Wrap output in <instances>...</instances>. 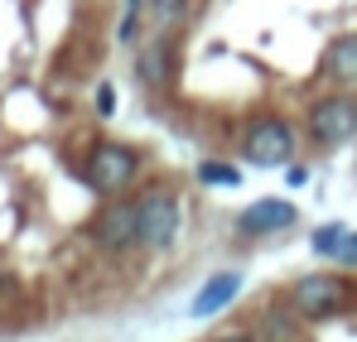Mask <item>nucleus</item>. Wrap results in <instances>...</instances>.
<instances>
[{
    "mask_svg": "<svg viewBox=\"0 0 357 342\" xmlns=\"http://www.w3.org/2000/svg\"><path fill=\"white\" fill-rule=\"evenodd\" d=\"M237 294H241V270H222V275H213L208 285L198 289V299H193V318H213V313H222Z\"/></svg>",
    "mask_w": 357,
    "mask_h": 342,
    "instance_id": "nucleus-8",
    "label": "nucleus"
},
{
    "mask_svg": "<svg viewBox=\"0 0 357 342\" xmlns=\"http://www.w3.org/2000/svg\"><path fill=\"white\" fill-rule=\"evenodd\" d=\"M343 236H348V227H343V222H328V227H319L314 236H309V251H314V256H338Z\"/></svg>",
    "mask_w": 357,
    "mask_h": 342,
    "instance_id": "nucleus-12",
    "label": "nucleus"
},
{
    "mask_svg": "<svg viewBox=\"0 0 357 342\" xmlns=\"http://www.w3.org/2000/svg\"><path fill=\"white\" fill-rule=\"evenodd\" d=\"M198 178H203V183H227V188H241V169H232V164H218V160L198 164Z\"/></svg>",
    "mask_w": 357,
    "mask_h": 342,
    "instance_id": "nucleus-13",
    "label": "nucleus"
},
{
    "mask_svg": "<svg viewBox=\"0 0 357 342\" xmlns=\"http://www.w3.org/2000/svg\"><path fill=\"white\" fill-rule=\"evenodd\" d=\"M213 342H256L251 333H222V338H213Z\"/></svg>",
    "mask_w": 357,
    "mask_h": 342,
    "instance_id": "nucleus-17",
    "label": "nucleus"
},
{
    "mask_svg": "<svg viewBox=\"0 0 357 342\" xmlns=\"http://www.w3.org/2000/svg\"><path fill=\"white\" fill-rule=\"evenodd\" d=\"M295 222H299L295 203H285V198H256L251 208H241L237 231L241 236H275V231L295 227Z\"/></svg>",
    "mask_w": 357,
    "mask_h": 342,
    "instance_id": "nucleus-7",
    "label": "nucleus"
},
{
    "mask_svg": "<svg viewBox=\"0 0 357 342\" xmlns=\"http://www.w3.org/2000/svg\"><path fill=\"white\" fill-rule=\"evenodd\" d=\"M333 261H343V265H357V236H343V246H338V256Z\"/></svg>",
    "mask_w": 357,
    "mask_h": 342,
    "instance_id": "nucleus-15",
    "label": "nucleus"
},
{
    "mask_svg": "<svg viewBox=\"0 0 357 342\" xmlns=\"http://www.w3.org/2000/svg\"><path fill=\"white\" fill-rule=\"evenodd\" d=\"M246 160L251 164H290L295 160V130L285 125V121H275V116H261V121H251V130H246Z\"/></svg>",
    "mask_w": 357,
    "mask_h": 342,
    "instance_id": "nucleus-3",
    "label": "nucleus"
},
{
    "mask_svg": "<svg viewBox=\"0 0 357 342\" xmlns=\"http://www.w3.org/2000/svg\"><path fill=\"white\" fill-rule=\"evenodd\" d=\"M188 5H193V0H145L150 29H155V34H174L178 24L188 20Z\"/></svg>",
    "mask_w": 357,
    "mask_h": 342,
    "instance_id": "nucleus-11",
    "label": "nucleus"
},
{
    "mask_svg": "<svg viewBox=\"0 0 357 342\" xmlns=\"http://www.w3.org/2000/svg\"><path fill=\"white\" fill-rule=\"evenodd\" d=\"M140 20H145V0H126V10H121V44H135Z\"/></svg>",
    "mask_w": 357,
    "mask_h": 342,
    "instance_id": "nucleus-14",
    "label": "nucleus"
},
{
    "mask_svg": "<svg viewBox=\"0 0 357 342\" xmlns=\"http://www.w3.org/2000/svg\"><path fill=\"white\" fill-rule=\"evenodd\" d=\"M353 130H357V102L353 97H324V102H314L309 135L319 145H343V140H353Z\"/></svg>",
    "mask_w": 357,
    "mask_h": 342,
    "instance_id": "nucleus-4",
    "label": "nucleus"
},
{
    "mask_svg": "<svg viewBox=\"0 0 357 342\" xmlns=\"http://www.w3.org/2000/svg\"><path fill=\"white\" fill-rule=\"evenodd\" d=\"M324 68H328V77H333V82H348V87H357V34H343V39L328 49Z\"/></svg>",
    "mask_w": 357,
    "mask_h": 342,
    "instance_id": "nucleus-10",
    "label": "nucleus"
},
{
    "mask_svg": "<svg viewBox=\"0 0 357 342\" xmlns=\"http://www.w3.org/2000/svg\"><path fill=\"white\" fill-rule=\"evenodd\" d=\"M140 169V160H135V150L130 145H97L92 155H87V183L97 188V193H121V188H130V178Z\"/></svg>",
    "mask_w": 357,
    "mask_h": 342,
    "instance_id": "nucleus-2",
    "label": "nucleus"
},
{
    "mask_svg": "<svg viewBox=\"0 0 357 342\" xmlns=\"http://www.w3.org/2000/svg\"><path fill=\"white\" fill-rule=\"evenodd\" d=\"M353 304V289L343 275H304L295 289H290V309L299 318H333Z\"/></svg>",
    "mask_w": 357,
    "mask_h": 342,
    "instance_id": "nucleus-1",
    "label": "nucleus"
},
{
    "mask_svg": "<svg viewBox=\"0 0 357 342\" xmlns=\"http://www.w3.org/2000/svg\"><path fill=\"white\" fill-rule=\"evenodd\" d=\"M135 68H140V82H169V68H174V44H169V34H155L140 58H135Z\"/></svg>",
    "mask_w": 357,
    "mask_h": 342,
    "instance_id": "nucleus-9",
    "label": "nucleus"
},
{
    "mask_svg": "<svg viewBox=\"0 0 357 342\" xmlns=\"http://www.w3.org/2000/svg\"><path fill=\"white\" fill-rule=\"evenodd\" d=\"M92 236H97V246H107V251H130V246H140V203H112V208L92 222Z\"/></svg>",
    "mask_w": 357,
    "mask_h": 342,
    "instance_id": "nucleus-5",
    "label": "nucleus"
},
{
    "mask_svg": "<svg viewBox=\"0 0 357 342\" xmlns=\"http://www.w3.org/2000/svg\"><path fill=\"white\" fill-rule=\"evenodd\" d=\"M112 107H116V92H112V87L102 82V87H97V111H102V116H112Z\"/></svg>",
    "mask_w": 357,
    "mask_h": 342,
    "instance_id": "nucleus-16",
    "label": "nucleus"
},
{
    "mask_svg": "<svg viewBox=\"0 0 357 342\" xmlns=\"http://www.w3.org/2000/svg\"><path fill=\"white\" fill-rule=\"evenodd\" d=\"M174 236H178V203L169 193H150L140 203V246L165 251Z\"/></svg>",
    "mask_w": 357,
    "mask_h": 342,
    "instance_id": "nucleus-6",
    "label": "nucleus"
}]
</instances>
